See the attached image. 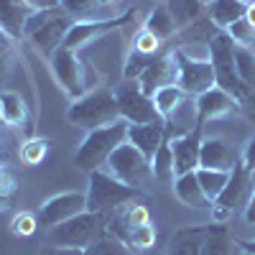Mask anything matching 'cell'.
Listing matches in <instances>:
<instances>
[{"instance_id": "603a6c76", "label": "cell", "mask_w": 255, "mask_h": 255, "mask_svg": "<svg viewBox=\"0 0 255 255\" xmlns=\"http://www.w3.org/2000/svg\"><path fill=\"white\" fill-rule=\"evenodd\" d=\"M202 255H243V248L238 245V240L230 238L222 225H212L202 245Z\"/></svg>"}, {"instance_id": "7c38bea8", "label": "cell", "mask_w": 255, "mask_h": 255, "mask_svg": "<svg viewBox=\"0 0 255 255\" xmlns=\"http://www.w3.org/2000/svg\"><path fill=\"white\" fill-rule=\"evenodd\" d=\"M135 18V10L133 13H125L120 18H102V20H77V23L69 28L67 38H64V49H69V51H77L82 49L84 44H90V41L100 38L102 33H108V31H115L125 23H130V20Z\"/></svg>"}, {"instance_id": "5b68a950", "label": "cell", "mask_w": 255, "mask_h": 255, "mask_svg": "<svg viewBox=\"0 0 255 255\" xmlns=\"http://www.w3.org/2000/svg\"><path fill=\"white\" fill-rule=\"evenodd\" d=\"M67 120L74 123V125H79V128H87V130L105 128V125L120 120L118 100L108 90L87 92L84 97H79V100L72 102V108L67 110Z\"/></svg>"}, {"instance_id": "ac0fdd59", "label": "cell", "mask_w": 255, "mask_h": 255, "mask_svg": "<svg viewBox=\"0 0 255 255\" xmlns=\"http://www.w3.org/2000/svg\"><path fill=\"white\" fill-rule=\"evenodd\" d=\"M166 138V120L156 123H143V125H128V143H133L138 151L151 161L158 151V145Z\"/></svg>"}, {"instance_id": "52a82bcc", "label": "cell", "mask_w": 255, "mask_h": 255, "mask_svg": "<svg viewBox=\"0 0 255 255\" xmlns=\"http://www.w3.org/2000/svg\"><path fill=\"white\" fill-rule=\"evenodd\" d=\"M108 174H113L118 181L128 184V186H135L140 189L148 179L153 176L151 171V161H148L133 143H123L115 148V153L108 158Z\"/></svg>"}, {"instance_id": "ffe728a7", "label": "cell", "mask_w": 255, "mask_h": 255, "mask_svg": "<svg viewBox=\"0 0 255 255\" xmlns=\"http://www.w3.org/2000/svg\"><path fill=\"white\" fill-rule=\"evenodd\" d=\"M174 194L181 204H186L189 209H212L215 207V202H212L207 194H204V189L197 179V171H189V174H181L176 176L174 181Z\"/></svg>"}, {"instance_id": "e0dca14e", "label": "cell", "mask_w": 255, "mask_h": 255, "mask_svg": "<svg viewBox=\"0 0 255 255\" xmlns=\"http://www.w3.org/2000/svg\"><path fill=\"white\" fill-rule=\"evenodd\" d=\"M243 156L222 138H207L199 148V168H215V171H232Z\"/></svg>"}, {"instance_id": "f35d334b", "label": "cell", "mask_w": 255, "mask_h": 255, "mask_svg": "<svg viewBox=\"0 0 255 255\" xmlns=\"http://www.w3.org/2000/svg\"><path fill=\"white\" fill-rule=\"evenodd\" d=\"M243 163H245V168L255 176V138H250V143H248V148L243 151Z\"/></svg>"}, {"instance_id": "7bdbcfd3", "label": "cell", "mask_w": 255, "mask_h": 255, "mask_svg": "<svg viewBox=\"0 0 255 255\" xmlns=\"http://www.w3.org/2000/svg\"><path fill=\"white\" fill-rule=\"evenodd\" d=\"M5 209H13V197L0 191V212H5Z\"/></svg>"}, {"instance_id": "5bb4252c", "label": "cell", "mask_w": 255, "mask_h": 255, "mask_svg": "<svg viewBox=\"0 0 255 255\" xmlns=\"http://www.w3.org/2000/svg\"><path fill=\"white\" fill-rule=\"evenodd\" d=\"M194 108H197V123H194L197 130H202L207 120H220V118H225V115H230V113H235V110H243L240 102L232 97L230 92L220 90L217 84H215L212 90L197 95Z\"/></svg>"}, {"instance_id": "e575fe53", "label": "cell", "mask_w": 255, "mask_h": 255, "mask_svg": "<svg viewBox=\"0 0 255 255\" xmlns=\"http://www.w3.org/2000/svg\"><path fill=\"white\" fill-rule=\"evenodd\" d=\"M133 51H138V54H145V56H156L158 51H161V41L151 33V31H138L135 33V38H133Z\"/></svg>"}, {"instance_id": "7a4b0ae2", "label": "cell", "mask_w": 255, "mask_h": 255, "mask_svg": "<svg viewBox=\"0 0 255 255\" xmlns=\"http://www.w3.org/2000/svg\"><path fill=\"white\" fill-rule=\"evenodd\" d=\"M74 26V20L67 10L61 8H46V10H33L26 20L23 28V38H28L31 44L44 54V56H54L56 49H61L64 38H67L69 28Z\"/></svg>"}, {"instance_id": "681fc988", "label": "cell", "mask_w": 255, "mask_h": 255, "mask_svg": "<svg viewBox=\"0 0 255 255\" xmlns=\"http://www.w3.org/2000/svg\"><path fill=\"white\" fill-rule=\"evenodd\" d=\"M245 255H250V253H245Z\"/></svg>"}, {"instance_id": "d4e9b609", "label": "cell", "mask_w": 255, "mask_h": 255, "mask_svg": "<svg viewBox=\"0 0 255 255\" xmlns=\"http://www.w3.org/2000/svg\"><path fill=\"white\" fill-rule=\"evenodd\" d=\"M184 100H189V95L179 87L176 82L174 84H166V87H161V90H156V95H153V105H156V110H158V115L163 120L174 118L176 110L184 105Z\"/></svg>"}, {"instance_id": "74e56055", "label": "cell", "mask_w": 255, "mask_h": 255, "mask_svg": "<svg viewBox=\"0 0 255 255\" xmlns=\"http://www.w3.org/2000/svg\"><path fill=\"white\" fill-rule=\"evenodd\" d=\"M100 5H102V0H59V8L67 10L72 18L84 15V13H90V10H95Z\"/></svg>"}, {"instance_id": "f1b7e54d", "label": "cell", "mask_w": 255, "mask_h": 255, "mask_svg": "<svg viewBox=\"0 0 255 255\" xmlns=\"http://www.w3.org/2000/svg\"><path fill=\"white\" fill-rule=\"evenodd\" d=\"M197 179H199V184H202V189H204V194L215 202L222 191H225V186H227V181H230V171H215V168H197Z\"/></svg>"}, {"instance_id": "8992f818", "label": "cell", "mask_w": 255, "mask_h": 255, "mask_svg": "<svg viewBox=\"0 0 255 255\" xmlns=\"http://www.w3.org/2000/svg\"><path fill=\"white\" fill-rule=\"evenodd\" d=\"M207 49H209V61H212V67H215V84L220 90L230 92L238 102H243L248 90L238 77L235 44H232V38L227 36V31H217L215 36H212V41L207 44Z\"/></svg>"}, {"instance_id": "d6986e66", "label": "cell", "mask_w": 255, "mask_h": 255, "mask_svg": "<svg viewBox=\"0 0 255 255\" xmlns=\"http://www.w3.org/2000/svg\"><path fill=\"white\" fill-rule=\"evenodd\" d=\"M31 13L33 8H28L23 0H0V31L10 41H20Z\"/></svg>"}, {"instance_id": "f6af8a7d", "label": "cell", "mask_w": 255, "mask_h": 255, "mask_svg": "<svg viewBox=\"0 0 255 255\" xmlns=\"http://www.w3.org/2000/svg\"><path fill=\"white\" fill-rule=\"evenodd\" d=\"M238 245L245 250V253H250V255H255V240L253 243H248V240H238Z\"/></svg>"}, {"instance_id": "7dc6e473", "label": "cell", "mask_w": 255, "mask_h": 255, "mask_svg": "<svg viewBox=\"0 0 255 255\" xmlns=\"http://www.w3.org/2000/svg\"><path fill=\"white\" fill-rule=\"evenodd\" d=\"M3 176H5V171H3V166H0V181H3Z\"/></svg>"}, {"instance_id": "484cf974", "label": "cell", "mask_w": 255, "mask_h": 255, "mask_svg": "<svg viewBox=\"0 0 255 255\" xmlns=\"http://www.w3.org/2000/svg\"><path fill=\"white\" fill-rule=\"evenodd\" d=\"M168 13H171L176 28H186L189 23L199 20L207 10L204 0H168Z\"/></svg>"}, {"instance_id": "6da1fadb", "label": "cell", "mask_w": 255, "mask_h": 255, "mask_svg": "<svg viewBox=\"0 0 255 255\" xmlns=\"http://www.w3.org/2000/svg\"><path fill=\"white\" fill-rule=\"evenodd\" d=\"M128 125L123 118L105 125V128H97V130H90L87 138L82 140V145L77 148L74 153V168H79V171L84 174H92V171H100V168L108 163V158L115 153V148L123 145L128 140Z\"/></svg>"}, {"instance_id": "44dd1931", "label": "cell", "mask_w": 255, "mask_h": 255, "mask_svg": "<svg viewBox=\"0 0 255 255\" xmlns=\"http://www.w3.org/2000/svg\"><path fill=\"white\" fill-rule=\"evenodd\" d=\"M209 227H181L174 232L171 243H168L166 255H202V245L207 240Z\"/></svg>"}, {"instance_id": "b9f144b4", "label": "cell", "mask_w": 255, "mask_h": 255, "mask_svg": "<svg viewBox=\"0 0 255 255\" xmlns=\"http://www.w3.org/2000/svg\"><path fill=\"white\" fill-rule=\"evenodd\" d=\"M240 108H243V110H245V113H248V115L255 120V90L245 95V100L240 102Z\"/></svg>"}, {"instance_id": "cb8c5ba5", "label": "cell", "mask_w": 255, "mask_h": 255, "mask_svg": "<svg viewBox=\"0 0 255 255\" xmlns=\"http://www.w3.org/2000/svg\"><path fill=\"white\" fill-rule=\"evenodd\" d=\"M0 120L10 128H23L28 120V108L18 92H0Z\"/></svg>"}, {"instance_id": "83f0119b", "label": "cell", "mask_w": 255, "mask_h": 255, "mask_svg": "<svg viewBox=\"0 0 255 255\" xmlns=\"http://www.w3.org/2000/svg\"><path fill=\"white\" fill-rule=\"evenodd\" d=\"M145 31H151L158 41H166V38H171L176 33V23H174V18H171V13H168L166 5H158L151 15H148Z\"/></svg>"}, {"instance_id": "60d3db41", "label": "cell", "mask_w": 255, "mask_h": 255, "mask_svg": "<svg viewBox=\"0 0 255 255\" xmlns=\"http://www.w3.org/2000/svg\"><path fill=\"white\" fill-rule=\"evenodd\" d=\"M41 255H84V250H74V248H54V245H49Z\"/></svg>"}, {"instance_id": "f546056e", "label": "cell", "mask_w": 255, "mask_h": 255, "mask_svg": "<svg viewBox=\"0 0 255 255\" xmlns=\"http://www.w3.org/2000/svg\"><path fill=\"white\" fill-rule=\"evenodd\" d=\"M235 67L245 90L253 92L255 90V51L248 46H235Z\"/></svg>"}, {"instance_id": "d6a6232c", "label": "cell", "mask_w": 255, "mask_h": 255, "mask_svg": "<svg viewBox=\"0 0 255 255\" xmlns=\"http://www.w3.org/2000/svg\"><path fill=\"white\" fill-rule=\"evenodd\" d=\"M156 245V227L148 222V225H138L130 230V238H128V248H135V250H148Z\"/></svg>"}, {"instance_id": "d590c367", "label": "cell", "mask_w": 255, "mask_h": 255, "mask_svg": "<svg viewBox=\"0 0 255 255\" xmlns=\"http://www.w3.org/2000/svg\"><path fill=\"white\" fill-rule=\"evenodd\" d=\"M38 215H31V212H20V215H15L13 220V232L20 238H31L33 232L38 230Z\"/></svg>"}, {"instance_id": "ab89813d", "label": "cell", "mask_w": 255, "mask_h": 255, "mask_svg": "<svg viewBox=\"0 0 255 255\" xmlns=\"http://www.w3.org/2000/svg\"><path fill=\"white\" fill-rule=\"evenodd\" d=\"M33 10H46V8H59V0H23Z\"/></svg>"}, {"instance_id": "7402d4cb", "label": "cell", "mask_w": 255, "mask_h": 255, "mask_svg": "<svg viewBox=\"0 0 255 255\" xmlns=\"http://www.w3.org/2000/svg\"><path fill=\"white\" fill-rule=\"evenodd\" d=\"M245 0H209L207 3V18L215 23L217 28H227L235 20L245 18Z\"/></svg>"}, {"instance_id": "4316f807", "label": "cell", "mask_w": 255, "mask_h": 255, "mask_svg": "<svg viewBox=\"0 0 255 255\" xmlns=\"http://www.w3.org/2000/svg\"><path fill=\"white\" fill-rule=\"evenodd\" d=\"M151 171H153V179H158L161 184H171L174 181L176 168H174V153H171V143H168V138H163L156 156L151 158Z\"/></svg>"}, {"instance_id": "ee69618b", "label": "cell", "mask_w": 255, "mask_h": 255, "mask_svg": "<svg viewBox=\"0 0 255 255\" xmlns=\"http://www.w3.org/2000/svg\"><path fill=\"white\" fill-rule=\"evenodd\" d=\"M245 20L255 28V0H253V3H248V8H245Z\"/></svg>"}, {"instance_id": "8d00e7d4", "label": "cell", "mask_w": 255, "mask_h": 255, "mask_svg": "<svg viewBox=\"0 0 255 255\" xmlns=\"http://www.w3.org/2000/svg\"><path fill=\"white\" fill-rule=\"evenodd\" d=\"M151 59H153V56H145V54L130 51V54H128V59H125V69H123L125 79H138V77L143 74V69L148 67V61H151Z\"/></svg>"}, {"instance_id": "bcb514c9", "label": "cell", "mask_w": 255, "mask_h": 255, "mask_svg": "<svg viewBox=\"0 0 255 255\" xmlns=\"http://www.w3.org/2000/svg\"><path fill=\"white\" fill-rule=\"evenodd\" d=\"M8 41H10V38H8L3 31H0V56H3V54H8V49H5V46H8Z\"/></svg>"}, {"instance_id": "9c48e42d", "label": "cell", "mask_w": 255, "mask_h": 255, "mask_svg": "<svg viewBox=\"0 0 255 255\" xmlns=\"http://www.w3.org/2000/svg\"><path fill=\"white\" fill-rule=\"evenodd\" d=\"M176 61V84L189 95H202L215 87V67L209 59H191L184 49H174Z\"/></svg>"}, {"instance_id": "ba28073f", "label": "cell", "mask_w": 255, "mask_h": 255, "mask_svg": "<svg viewBox=\"0 0 255 255\" xmlns=\"http://www.w3.org/2000/svg\"><path fill=\"white\" fill-rule=\"evenodd\" d=\"M51 69L56 82L61 84V90L67 92L72 100H79L90 92V69L77 59L74 51L69 49H56L51 56Z\"/></svg>"}, {"instance_id": "3957f363", "label": "cell", "mask_w": 255, "mask_h": 255, "mask_svg": "<svg viewBox=\"0 0 255 255\" xmlns=\"http://www.w3.org/2000/svg\"><path fill=\"white\" fill-rule=\"evenodd\" d=\"M108 217L110 215H100V212H82V215L51 227L46 243L54 248L84 250L102 235H108Z\"/></svg>"}, {"instance_id": "2e32d148", "label": "cell", "mask_w": 255, "mask_h": 255, "mask_svg": "<svg viewBox=\"0 0 255 255\" xmlns=\"http://www.w3.org/2000/svg\"><path fill=\"white\" fill-rule=\"evenodd\" d=\"M171 143V153H174V168H176V176L189 174V171H197L199 168V148H202V130L191 128L184 135H174L168 138Z\"/></svg>"}, {"instance_id": "c3c4849f", "label": "cell", "mask_w": 255, "mask_h": 255, "mask_svg": "<svg viewBox=\"0 0 255 255\" xmlns=\"http://www.w3.org/2000/svg\"><path fill=\"white\" fill-rule=\"evenodd\" d=\"M102 3H110V0H102Z\"/></svg>"}, {"instance_id": "8fae6325", "label": "cell", "mask_w": 255, "mask_h": 255, "mask_svg": "<svg viewBox=\"0 0 255 255\" xmlns=\"http://www.w3.org/2000/svg\"><path fill=\"white\" fill-rule=\"evenodd\" d=\"M82 212H87V194L84 191H67V194H59V197H51L41 204L38 209V222L44 227H56L61 222H67Z\"/></svg>"}, {"instance_id": "4fadbf2b", "label": "cell", "mask_w": 255, "mask_h": 255, "mask_svg": "<svg viewBox=\"0 0 255 255\" xmlns=\"http://www.w3.org/2000/svg\"><path fill=\"white\" fill-rule=\"evenodd\" d=\"M255 191V176L245 168L243 158L235 163V168L230 171V181L225 186V191L215 199V207H222V209H238V207H248L250 197Z\"/></svg>"}, {"instance_id": "836d02e7", "label": "cell", "mask_w": 255, "mask_h": 255, "mask_svg": "<svg viewBox=\"0 0 255 255\" xmlns=\"http://www.w3.org/2000/svg\"><path fill=\"white\" fill-rule=\"evenodd\" d=\"M225 31H227V36L232 38V44H235V46H248V49H250V46L255 44V28L248 23L245 18L235 20V23L227 26Z\"/></svg>"}, {"instance_id": "1f68e13d", "label": "cell", "mask_w": 255, "mask_h": 255, "mask_svg": "<svg viewBox=\"0 0 255 255\" xmlns=\"http://www.w3.org/2000/svg\"><path fill=\"white\" fill-rule=\"evenodd\" d=\"M49 145L51 143L46 138H28V140H23V145H20V161H23L26 166H38L41 161L46 158Z\"/></svg>"}, {"instance_id": "4dcf8cb0", "label": "cell", "mask_w": 255, "mask_h": 255, "mask_svg": "<svg viewBox=\"0 0 255 255\" xmlns=\"http://www.w3.org/2000/svg\"><path fill=\"white\" fill-rule=\"evenodd\" d=\"M84 255H133V253L123 240H118L113 235H102L90 248H84Z\"/></svg>"}, {"instance_id": "9a60e30c", "label": "cell", "mask_w": 255, "mask_h": 255, "mask_svg": "<svg viewBox=\"0 0 255 255\" xmlns=\"http://www.w3.org/2000/svg\"><path fill=\"white\" fill-rule=\"evenodd\" d=\"M176 82V61H174V51L171 54H156L148 67L143 69V74L138 77V84L143 95L153 97L156 90L166 87V84H174Z\"/></svg>"}, {"instance_id": "30bf717a", "label": "cell", "mask_w": 255, "mask_h": 255, "mask_svg": "<svg viewBox=\"0 0 255 255\" xmlns=\"http://www.w3.org/2000/svg\"><path fill=\"white\" fill-rule=\"evenodd\" d=\"M115 100H118V110H120V118L130 125H143V123H156L161 120L156 105H153V97L143 95L140 84L133 82V84H123V87L115 92Z\"/></svg>"}, {"instance_id": "277c9868", "label": "cell", "mask_w": 255, "mask_h": 255, "mask_svg": "<svg viewBox=\"0 0 255 255\" xmlns=\"http://www.w3.org/2000/svg\"><path fill=\"white\" fill-rule=\"evenodd\" d=\"M87 212H100V215H110L118 207L135 202L143 191L135 186H128L123 181H118L113 174L108 171H92L90 174V184H87Z\"/></svg>"}]
</instances>
